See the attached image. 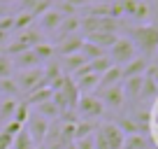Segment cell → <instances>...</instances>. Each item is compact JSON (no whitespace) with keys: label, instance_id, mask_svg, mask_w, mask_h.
I'll return each instance as SVG.
<instances>
[{"label":"cell","instance_id":"1","mask_svg":"<svg viewBox=\"0 0 158 149\" xmlns=\"http://www.w3.org/2000/svg\"><path fill=\"white\" fill-rule=\"evenodd\" d=\"M128 40L135 45V49H142V58H156L158 54V26L144 23V26H130Z\"/></svg>","mask_w":158,"mask_h":149},{"label":"cell","instance_id":"2","mask_svg":"<svg viewBox=\"0 0 158 149\" xmlns=\"http://www.w3.org/2000/svg\"><path fill=\"white\" fill-rule=\"evenodd\" d=\"M79 112V117L84 121H91V119H100V117L105 114V105H102V100L98 98V96H93V93H81L79 96V103H77V107H74Z\"/></svg>","mask_w":158,"mask_h":149},{"label":"cell","instance_id":"3","mask_svg":"<svg viewBox=\"0 0 158 149\" xmlns=\"http://www.w3.org/2000/svg\"><path fill=\"white\" fill-rule=\"evenodd\" d=\"M135 56H137V49H135V45L128 40V37H121V35H118V40L114 42L112 49H109V61H112V65L123 68V65L130 63Z\"/></svg>","mask_w":158,"mask_h":149},{"label":"cell","instance_id":"4","mask_svg":"<svg viewBox=\"0 0 158 149\" xmlns=\"http://www.w3.org/2000/svg\"><path fill=\"white\" fill-rule=\"evenodd\" d=\"M16 86H19V93H30V91L40 89V86H44L47 79H44V72L42 68H33V70H21L19 77H16Z\"/></svg>","mask_w":158,"mask_h":149},{"label":"cell","instance_id":"5","mask_svg":"<svg viewBox=\"0 0 158 149\" xmlns=\"http://www.w3.org/2000/svg\"><path fill=\"white\" fill-rule=\"evenodd\" d=\"M23 128L28 130V135L33 138V142L40 147V144H44V140H47V133H49V121L42 119L40 114H30Z\"/></svg>","mask_w":158,"mask_h":149},{"label":"cell","instance_id":"6","mask_svg":"<svg viewBox=\"0 0 158 149\" xmlns=\"http://www.w3.org/2000/svg\"><path fill=\"white\" fill-rule=\"evenodd\" d=\"M98 135L105 140L107 149H121V147H123V138H126V135L121 133V130H118V126L112 124V121L98 126Z\"/></svg>","mask_w":158,"mask_h":149},{"label":"cell","instance_id":"7","mask_svg":"<svg viewBox=\"0 0 158 149\" xmlns=\"http://www.w3.org/2000/svg\"><path fill=\"white\" fill-rule=\"evenodd\" d=\"M98 98L102 100V105H107V107H112V109H121L126 105V93H123V86H121V84L109 86V89H102Z\"/></svg>","mask_w":158,"mask_h":149},{"label":"cell","instance_id":"8","mask_svg":"<svg viewBox=\"0 0 158 149\" xmlns=\"http://www.w3.org/2000/svg\"><path fill=\"white\" fill-rule=\"evenodd\" d=\"M81 45H84V37L81 35H70V37H65V40L56 42V54L60 56V58H65V56H74L81 51Z\"/></svg>","mask_w":158,"mask_h":149},{"label":"cell","instance_id":"9","mask_svg":"<svg viewBox=\"0 0 158 149\" xmlns=\"http://www.w3.org/2000/svg\"><path fill=\"white\" fill-rule=\"evenodd\" d=\"M147 68H149V61L142 58V56H135L130 63H126L123 68H121V82L130 79V77H142V74L147 72Z\"/></svg>","mask_w":158,"mask_h":149},{"label":"cell","instance_id":"10","mask_svg":"<svg viewBox=\"0 0 158 149\" xmlns=\"http://www.w3.org/2000/svg\"><path fill=\"white\" fill-rule=\"evenodd\" d=\"M77 33H79V14L65 16V19L60 21L58 30H56V42L65 40V37H70V35H77Z\"/></svg>","mask_w":158,"mask_h":149},{"label":"cell","instance_id":"11","mask_svg":"<svg viewBox=\"0 0 158 149\" xmlns=\"http://www.w3.org/2000/svg\"><path fill=\"white\" fill-rule=\"evenodd\" d=\"M142 82H144V74H142V77H130V79L121 82L123 93H126V100H139V98H142Z\"/></svg>","mask_w":158,"mask_h":149},{"label":"cell","instance_id":"12","mask_svg":"<svg viewBox=\"0 0 158 149\" xmlns=\"http://www.w3.org/2000/svg\"><path fill=\"white\" fill-rule=\"evenodd\" d=\"M86 42H91V45H95V47H100V49H112V45L118 40V35H114V33H91V35H86L84 37Z\"/></svg>","mask_w":158,"mask_h":149},{"label":"cell","instance_id":"13","mask_svg":"<svg viewBox=\"0 0 158 149\" xmlns=\"http://www.w3.org/2000/svg\"><path fill=\"white\" fill-rule=\"evenodd\" d=\"M12 63H14V68H19V70H33V68H42V63H40V58L33 54V49L23 51V54H19V56H14V58H12Z\"/></svg>","mask_w":158,"mask_h":149},{"label":"cell","instance_id":"14","mask_svg":"<svg viewBox=\"0 0 158 149\" xmlns=\"http://www.w3.org/2000/svg\"><path fill=\"white\" fill-rule=\"evenodd\" d=\"M51 100V89H49V84H44V86H40V89H35V91H30V93H26V100L23 103L28 105H42V103H49Z\"/></svg>","mask_w":158,"mask_h":149},{"label":"cell","instance_id":"15","mask_svg":"<svg viewBox=\"0 0 158 149\" xmlns=\"http://www.w3.org/2000/svg\"><path fill=\"white\" fill-rule=\"evenodd\" d=\"M63 19H65V16L60 14L58 10H49V12H44V14L40 16V26H42V30H51V33H56Z\"/></svg>","mask_w":158,"mask_h":149},{"label":"cell","instance_id":"16","mask_svg":"<svg viewBox=\"0 0 158 149\" xmlns=\"http://www.w3.org/2000/svg\"><path fill=\"white\" fill-rule=\"evenodd\" d=\"M72 82H74V86L79 89V93H91V91L98 89V84H100V74H95V72H86L84 77H79V79H72Z\"/></svg>","mask_w":158,"mask_h":149},{"label":"cell","instance_id":"17","mask_svg":"<svg viewBox=\"0 0 158 149\" xmlns=\"http://www.w3.org/2000/svg\"><path fill=\"white\" fill-rule=\"evenodd\" d=\"M116 84H121V68H118V65H112L109 70H105V72L100 74L98 89L102 91V89H109V86H116Z\"/></svg>","mask_w":158,"mask_h":149},{"label":"cell","instance_id":"18","mask_svg":"<svg viewBox=\"0 0 158 149\" xmlns=\"http://www.w3.org/2000/svg\"><path fill=\"white\" fill-rule=\"evenodd\" d=\"M60 91H63L65 100H68V109H74V107H77V103H79V96H81V93H79V89L74 86V82L70 79V77L65 79V84H63V89H60Z\"/></svg>","mask_w":158,"mask_h":149},{"label":"cell","instance_id":"19","mask_svg":"<svg viewBox=\"0 0 158 149\" xmlns=\"http://www.w3.org/2000/svg\"><path fill=\"white\" fill-rule=\"evenodd\" d=\"M121 149H149V135H144V133L126 135Z\"/></svg>","mask_w":158,"mask_h":149},{"label":"cell","instance_id":"20","mask_svg":"<svg viewBox=\"0 0 158 149\" xmlns=\"http://www.w3.org/2000/svg\"><path fill=\"white\" fill-rule=\"evenodd\" d=\"M16 40L23 42L26 47H30V49H33V47H37L40 42H44V37H42V33H40V30L26 28V30H21V33H19V37H16Z\"/></svg>","mask_w":158,"mask_h":149},{"label":"cell","instance_id":"21","mask_svg":"<svg viewBox=\"0 0 158 149\" xmlns=\"http://www.w3.org/2000/svg\"><path fill=\"white\" fill-rule=\"evenodd\" d=\"M98 130V126L93 124V121H84L79 119L77 124H74V140H84V138H91V135Z\"/></svg>","mask_w":158,"mask_h":149},{"label":"cell","instance_id":"22","mask_svg":"<svg viewBox=\"0 0 158 149\" xmlns=\"http://www.w3.org/2000/svg\"><path fill=\"white\" fill-rule=\"evenodd\" d=\"M33 54L40 58V63H47V61H51V58H54L56 47L51 45V42H40L37 47H33Z\"/></svg>","mask_w":158,"mask_h":149},{"label":"cell","instance_id":"23","mask_svg":"<svg viewBox=\"0 0 158 149\" xmlns=\"http://www.w3.org/2000/svg\"><path fill=\"white\" fill-rule=\"evenodd\" d=\"M86 63H89V61H86V58H84L81 54H74V56H65V58H63V63H60V70L65 68V70H68L70 74H72V72H77L79 68H84Z\"/></svg>","mask_w":158,"mask_h":149},{"label":"cell","instance_id":"24","mask_svg":"<svg viewBox=\"0 0 158 149\" xmlns=\"http://www.w3.org/2000/svg\"><path fill=\"white\" fill-rule=\"evenodd\" d=\"M42 72H44V79H47V84H51V82H56L58 77H63V70H60V63L58 61H47L44 63V68H42Z\"/></svg>","mask_w":158,"mask_h":149},{"label":"cell","instance_id":"25","mask_svg":"<svg viewBox=\"0 0 158 149\" xmlns=\"http://www.w3.org/2000/svg\"><path fill=\"white\" fill-rule=\"evenodd\" d=\"M16 100L14 98H7V100H0V121H12L14 119V112H16Z\"/></svg>","mask_w":158,"mask_h":149},{"label":"cell","instance_id":"26","mask_svg":"<svg viewBox=\"0 0 158 149\" xmlns=\"http://www.w3.org/2000/svg\"><path fill=\"white\" fill-rule=\"evenodd\" d=\"M133 19L137 21V26L149 23V19H151V10H149V5L144 2V0H137V5H135V12H133Z\"/></svg>","mask_w":158,"mask_h":149},{"label":"cell","instance_id":"27","mask_svg":"<svg viewBox=\"0 0 158 149\" xmlns=\"http://www.w3.org/2000/svg\"><path fill=\"white\" fill-rule=\"evenodd\" d=\"M37 114L42 117V119H47V121H49V119H58V117H60V109H58V107H56V105L49 100V103L37 105Z\"/></svg>","mask_w":158,"mask_h":149},{"label":"cell","instance_id":"28","mask_svg":"<svg viewBox=\"0 0 158 149\" xmlns=\"http://www.w3.org/2000/svg\"><path fill=\"white\" fill-rule=\"evenodd\" d=\"M12 149H35V142H33V138L28 135V130H26V128L14 138V142H12Z\"/></svg>","mask_w":158,"mask_h":149},{"label":"cell","instance_id":"29","mask_svg":"<svg viewBox=\"0 0 158 149\" xmlns=\"http://www.w3.org/2000/svg\"><path fill=\"white\" fill-rule=\"evenodd\" d=\"M158 96V86L153 82V77L149 72H144V82H142V98H156Z\"/></svg>","mask_w":158,"mask_h":149},{"label":"cell","instance_id":"30","mask_svg":"<svg viewBox=\"0 0 158 149\" xmlns=\"http://www.w3.org/2000/svg\"><path fill=\"white\" fill-rule=\"evenodd\" d=\"M118 130H121V133L123 135H135V133H142V128H139V124L135 119H130V117H126V119H121L118 121Z\"/></svg>","mask_w":158,"mask_h":149},{"label":"cell","instance_id":"31","mask_svg":"<svg viewBox=\"0 0 158 149\" xmlns=\"http://www.w3.org/2000/svg\"><path fill=\"white\" fill-rule=\"evenodd\" d=\"M79 54L84 56L86 61H95V58H100V56H105V51L100 49V47H95V45H91V42L84 40V45H81V51H79Z\"/></svg>","mask_w":158,"mask_h":149},{"label":"cell","instance_id":"32","mask_svg":"<svg viewBox=\"0 0 158 149\" xmlns=\"http://www.w3.org/2000/svg\"><path fill=\"white\" fill-rule=\"evenodd\" d=\"M89 68H91V72L102 74L105 70H109V68H112V61H109V56L105 54V56H100V58H95V61H89Z\"/></svg>","mask_w":158,"mask_h":149},{"label":"cell","instance_id":"33","mask_svg":"<svg viewBox=\"0 0 158 149\" xmlns=\"http://www.w3.org/2000/svg\"><path fill=\"white\" fill-rule=\"evenodd\" d=\"M16 93H19V86H16V82L12 79V77L0 79V96H5V98H14Z\"/></svg>","mask_w":158,"mask_h":149},{"label":"cell","instance_id":"34","mask_svg":"<svg viewBox=\"0 0 158 149\" xmlns=\"http://www.w3.org/2000/svg\"><path fill=\"white\" fill-rule=\"evenodd\" d=\"M12 72H14V63H12L10 56H0V79H7V77H12Z\"/></svg>","mask_w":158,"mask_h":149},{"label":"cell","instance_id":"35","mask_svg":"<svg viewBox=\"0 0 158 149\" xmlns=\"http://www.w3.org/2000/svg\"><path fill=\"white\" fill-rule=\"evenodd\" d=\"M30 23H33V16L28 14V12H21L19 16H14V30H26V28H30Z\"/></svg>","mask_w":158,"mask_h":149},{"label":"cell","instance_id":"36","mask_svg":"<svg viewBox=\"0 0 158 149\" xmlns=\"http://www.w3.org/2000/svg\"><path fill=\"white\" fill-rule=\"evenodd\" d=\"M28 112H30L28 105H26V103H19V105H16V112H14V121H19L21 126H26V121H28V117H30Z\"/></svg>","mask_w":158,"mask_h":149},{"label":"cell","instance_id":"37","mask_svg":"<svg viewBox=\"0 0 158 149\" xmlns=\"http://www.w3.org/2000/svg\"><path fill=\"white\" fill-rule=\"evenodd\" d=\"M21 130H23V126H21L19 121H14V119H12V121H7V124H5V128H2V133H7V135H10V138H16V135H19Z\"/></svg>","mask_w":158,"mask_h":149},{"label":"cell","instance_id":"38","mask_svg":"<svg viewBox=\"0 0 158 149\" xmlns=\"http://www.w3.org/2000/svg\"><path fill=\"white\" fill-rule=\"evenodd\" d=\"M74 149H95L93 147V135L84 138V140H74Z\"/></svg>","mask_w":158,"mask_h":149},{"label":"cell","instance_id":"39","mask_svg":"<svg viewBox=\"0 0 158 149\" xmlns=\"http://www.w3.org/2000/svg\"><path fill=\"white\" fill-rule=\"evenodd\" d=\"M121 5H123V14H126V16H133L137 0H121Z\"/></svg>","mask_w":158,"mask_h":149},{"label":"cell","instance_id":"40","mask_svg":"<svg viewBox=\"0 0 158 149\" xmlns=\"http://www.w3.org/2000/svg\"><path fill=\"white\" fill-rule=\"evenodd\" d=\"M14 28V16L7 14L5 19H0V30H5V33H10V30Z\"/></svg>","mask_w":158,"mask_h":149},{"label":"cell","instance_id":"41","mask_svg":"<svg viewBox=\"0 0 158 149\" xmlns=\"http://www.w3.org/2000/svg\"><path fill=\"white\" fill-rule=\"evenodd\" d=\"M12 142H14V138H10L7 133L0 130V149H12Z\"/></svg>","mask_w":158,"mask_h":149},{"label":"cell","instance_id":"42","mask_svg":"<svg viewBox=\"0 0 158 149\" xmlns=\"http://www.w3.org/2000/svg\"><path fill=\"white\" fill-rule=\"evenodd\" d=\"M63 2H68V5L77 7V10H79V7H86V5H89V0H63Z\"/></svg>","mask_w":158,"mask_h":149},{"label":"cell","instance_id":"43","mask_svg":"<svg viewBox=\"0 0 158 149\" xmlns=\"http://www.w3.org/2000/svg\"><path fill=\"white\" fill-rule=\"evenodd\" d=\"M149 112H151V124H158V96H156V105Z\"/></svg>","mask_w":158,"mask_h":149},{"label":"cell","instance_id":"44","mask_svg":"<svg viewBox=\"0 0 158 149\" xmlns=\"http://www.w3.org/2000/svg\"><path fill=\"white\" fill-rule=\"evenodd\" d=\"M35 2H42V0H21V5H23V12H28Z\"/></svg>","mask_w":158,"mask_h":149},{"label":"cell","instance_id":"45","mask_svg":"<svg viewBox=\"0 0 158 149\" xmlns=\"http://www.w3.org/2000/svg\"><path fill=\"white\" fill-rule=\"evenodd\" d=\"M10 2H21V0H0V5H10Z\"/></svg>","mask_w":158,"mask_h":149},{"label":"cell","instance_id":"46","mask_svg":"<svg viewBox=\"0 0 158 149\" xmlns=\"http://www.w3.org/2000/svg\"><path fill=\"white\" fill-rule=\"evenodd\" d=\"M35 149H47V147H44V144H40V147H35Z\"/></svg>","mask_w":158,"mask_h":149},{"label":"cell","instance_id":"47","mask_svg":"<svg viewBox=\"0 0 158 149\" xmlns=\"http://www.w3.org/2000/svg\"><path fill=\"white\" fill-rule=\"evenodd\" d=\"M2 51H5V49H2V47H0V56H2Z\"/></svg>","mask_w":158,"mask_h":149},{"label":"cell","instance_id":"48","mask_svg":"<svg viewBox=\"0 0 158 149\" xmlns=\"http://www.w3.org/2000/svg\"><path fill=\"white\" fill-rule=\"evenodd\" d=\"M156 63H158V54H156Z\"/></svg>","mask_w":158,"mask_h":149}]
</instances>
